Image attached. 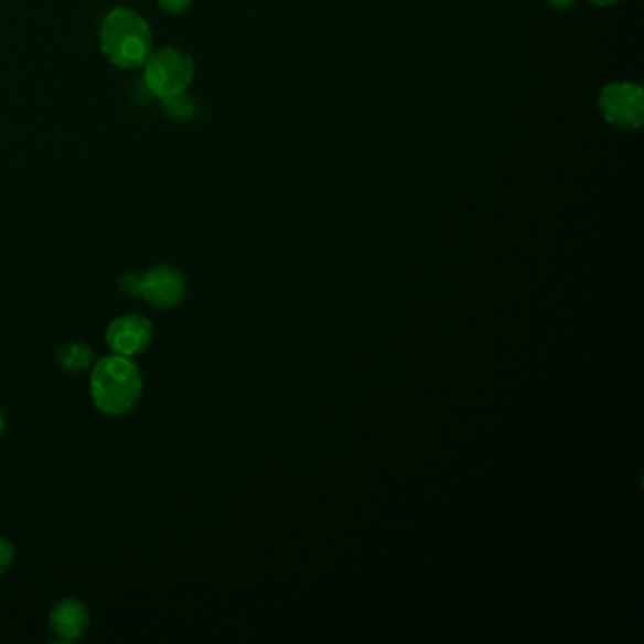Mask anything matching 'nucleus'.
<instances>
[{"mask_svg": "<svg viewBox=\"0 0 644 644\" xmlns=\"http://www.w3.org/2000/svg\"><path fill=\"white\" fill-rule=\"evenodd\" d=\"M93 402L108 416H124L139 402L144 380L132 357L112 354L100 357L92 371Z\"/></svg>", "mask_w": 644, "mask_h": 644, "instance_id": "nucleus-1", "label": "nucleus"}, {"mask_svg": "<svg viewBox=\"0 0 644 644\" xmlns=\"http://www.w3.org/2000/svg\"><path fill=\"white\" fill-rule=\"evenodd\" d=\"M119 290L127 293V296H140V291H142V277L135 275V272H129V275H126V277L119 280Z\"/></svg>", "mask_w": 644, "mask_h": 644, "instance_id": "nucleus-11", "label": "nucleus"}, {"mask_svg": "<svg viewBox=\"0 0 644 644\" xmlns=\"http://www.w3.org/2000/svg\"><path fill=\"white\" fill-rule=\"evenodd\" d=\"M4 428H7V420H4V412L0 410V434L4 433Z\"/></svg>", "mask_w": 644, "mask_h": 644, "instance_id": "nucleus-15", "label": "nucleus"}, {"mask_svg": "<svg viewBox=\"0 0 644 644\" xmlns=\"http://www.w3.org/2000/svg\"><path fill=\"white\" fill-rule=\"evenodd\" d=\"M153 323L140 314H127L114 320L106 329V344L114 354L135 357L152 344Z\"/></svg>", "mask_w": 644, "mask_h": 644, "instance_id": "nucleus-5", "label": "nucleus"}, {"mask_svg": "<svg viewBox=\"0 0 644 644\" xmlns=\"http://www.w3.org/2000/svg\"><path fill=\"white\" fill-rule=\"evenodd\" d=\"M548 4L552 8H558V10H567L575 4V0H548Z\"/></svg>", "mask_w": 644, "mask_h": 644, "instance_id": "nucleus-13", "label": "nucleus"}, {"mask_svg": "<svg viewBox=\"0 0 644 644\" xmlns=\"http://www.w3.org/2000/svg\"><path fill=\"white\" fill-rule=\"evenodd\" d=\"M195 65L184 50L161 47L144 61V84L161 99L182 95L190 87Z\"/></svg>", "mask_w": 644, "mask_h": 644, "instance_id": "nucleus-3", "label": "nucleus"}, {"mask_svg": "<svg viewBox=\"0 0 644 644\" xmlns=\"http://www.w3.org/2000/svg\"><path fill=\"white\" fill-rule=\"evenodd\" d=\"M13 559H15V546L12 540L0 537V575H4L12 567Z\"/></svg>", "mask_w": 644, "mask_h": 644, "instance_id": "nucleus-10", "label": "nucleus"}, {"mask_svg": "<svg viewBox=\"0 0 644 644\" xmlns=\"http://www.w3.org/2000/svg\"><path fill=\"white\" fill-rule=\"evenodd\" d=\"M599 112L620 131H637L644 124L643 87L633 82L607 84L598 99Z\"/></svg>", "mask_w": 644, "mask_h": 644, "instance_id": "nucleus-4", "label": "nucleus"}, {"mask_svg": "<svg viewBox=\"0 0 644 644\" xmlns=\"http://www.w3.org/2000/svg\"><path fill=\"white\" fill-rule=\"evenodd\" d=\"M152 31L144 18L131 8H116L100 26V47L106 60L119 68L144 65L152 53Z\"/></svg>", "mask_w": 644, "mask_h": 644, "instance_id": "nucleus-2", "label": "nucleus"}, {"mask_svg": "<svg viewBox=\"0 0 644 644\" xmlns=\"http://www.w3.org/2000/svg\"><path fill=\"white\" fill-rule=\"evenodd\" d=\"M89 611L76 598L61 599L50 612V625L61 641H78L89 627Z\"/></svg>", "mask_w": 644, "mask_h": 644, "instance_id": "nucleus-7", "label": "nucleus"}, {"mask_svg": "<svg viewBox=\"0 0 644 644\" xmlns=\"http://www.w3.org/2000/svg\"><path fill=\"white\" fill-rule=\"evenodd\" d=\"M148 304L153 309H172L185 296V278L180 270L169 265H159L142 277V291Z\"/></svg>", "mask_w": 644, "mask_h": 644, "instance_id": "nucleus-6", "label": "nucleus"}, {"mask_svg": "<svg viewBox=\"0 0 644 644\" xmlns=\"http://www.w3.org/2000/svg\"><path fill=\"white\" fill-rule=\"evenodd\" d=\"M159 7L167 13H184L191 7V0H159Z\"/></svg>", "mask_w": 644, "mask_h": 644, "instance_id": "nucleus-12", "label": "nucleus"}, {"mask_svg": "<svg viewBox=\"0 0 644 644\" xmlns=\"http://www.w3.org/2000/svg\"><path fill=\"white\" fill-rule=\"evenodd\" d=\"M93 350L82 342H71L57 352V363L68 375H79L93 365Z\"/></svg>", "mask_w": 644, "mask_h": 644, "instance_id": "nucleus-8", "label": "nucleus"}, {"mask_svg": "<svg viewBox=\"0 0 644 644\" xmlns=\"http://www.w3.org/2000/svg\"><path fill=\"white\" fill-rule=\"evenodd\" d=\"M164 100V108H167V114L174 119H190L195 110H197V106L195 103L190 99V97H185L184 93L182 95H176V97H169V99Z\"/></svg>", "mask_w": 644, "mask_h": 644, "instance_id": "nucleus-9", "label": "nucleus"}, {"mask_svg": "<svg viewBox=\"0 0 644 644\" xmlns=\"http://www.w3.org/2000/svg\"><path fill=\"white\" fill-rule=\"evenodd\" d=\"M588 2H590V4H593V7L607 8L614 7V4H616V2H620V0H588Z\"/></svg>", "mask_w": 644, "mask_h": 644, "instance_id": "nucleus-14", "label": "nucleus"}]
</instances>
